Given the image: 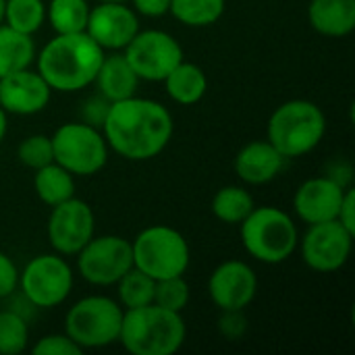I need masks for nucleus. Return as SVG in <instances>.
Instances as JSON below:
<instances>
[{"instance_id":"1","label":"nucleus","mask_w":355,"mask_h":355,"mask_svg":"<svg viewBox=\"0 0 355 355\" xmlns=\"http://www.w3.org/2000/svg\"><path fill=\"white\" fill-rule=\"evenodd\" d=\"M173 131L171 110L139 96L112 102L102 127L108 148L133 162L156 158L173 139Z\"/></svg>"},{"instance_id":"2","label":"nucleus","mask_w":355,"mask_h":355,"mask_svg":"<svg viewBox=\"0 0 355 355\" xmlns=\"http://www.w3.org/2000/svg\"><path fill=\"white\" fill-rule=\"evenodd\" d=\"M104 50L87 35V31L77 33H56L44 44L37 58V73L46 79L52 92H79L94 83Z\"/></svg>"},{"instance_id":"3","label":"nucleus","mask_w":355,"mask_h":355,"mask_svg":"<svg viewBox=\"0 0 355 355\" xmlns=\"http://www.w3.org/2000/svg\"><path fill=\"white\" fill-rule=\"evenodd\" d=\"M187 339V324L179 312L156 304L125 310L119 343L131 355H173Z\"/></svg>"},{"instance_id":"4","label":"nucleus","mask_w":355,"mask_h":355,"mask_svg":"<svg viewBox=\"0 0 355 355\" xmlns=\"http://www.w3.org/2000/svg\"><path fill=\"white\" fill-rule=\"evenodd\" d=\"M327 133L322 108L310 100H289L277 106L266 125V139L285 156L300 158L310 154Z\"/></svg>"},{"instance_id":"5","label":"nucleus","mask_w":355,"mask_h":355,"mask_svg":"<svg viewBox=\"0 0 355 355\" xmlns=\"http://www.w3.org/2000/svg\"><path fill=\"white\" fill-rule=\"evenodd\" d=\"M243 250L262 264L289 260L300 241L293 218L277 206H256L239 225Z\"/></svg>"},{"instance_id":"6","label":"nucleus","mask_w":355,"mask_h":355,"mask_svg":"<svg viewBox=\"0 0 355 355\" xmlns=\"http://www.w3.org/2000/svg\"><path fill=\"white\" fill-rule=\"evenodd\" d=\"M125 310L106 295H87L75 302L64 316V333L83 352L119 343Z\"/></svg>"},{"instance_id":"7","label":"nucleus","mask_w":355,"mask_h":355,"mask_svg":"<svg viewBox=\"0 0 355 355\" xmlns=\"http://www.w3.org/2000/svg\"><path fill=\"white\" fill-rule=\"evenodd\" d=\"M133 266L152 279H168L185 275L191 252L187 239L168 225H152L137 233L131 241Z\"/></svg>"},{"instance_id":"8","label":"nucleus","mask_w":355,"mask_h":355,"mask_svg":"<svg viewBox=\"0 0 355 355\" xmlns=\"http://www.w3.org/2000/svg\"><path fill=\"white\" fill-rule=\"evenodd\" d=\"M54 162L67 168L73 177H92L108 162V144L102 129L81 121L60 125L52 135Z\"/></svg>"},{"instance_id":"9","label":"nucleus","mask_w":355,"mask_h":355,"mask_svg":"<svg viewBox=\"0 0 355 355\" xmlns=\"http://www.w3.org/2000/svg\"><path fill=\"white\" fill-rule=\"evenodd\" d=\"M73 268L60 254H42L31 258L19 272L23 297L42 310H50L67 302L73 291Z\"/></svg>"},{"instance_id":"10","label":"nucleus","mask_w":355,"mask_h":355,"mask_svg":"<svg viewBox=\"0 0 355 355\" xmlns=\"http://www.w3.org/2000/svg\"><path fill=\"white\" fill-rule=\"evenodd\" d=\"M75 258L81 279L96 287L114 285L129 268H133L131 241L121 235H94Z\"/></svg>"},{"instance_id":"11","label":"nucleus","mask_w":355,"mask_h":355,"mask_svg":"<svg viewBox=\"0 0 355 355\" xmlns=\"http://www.w3.org/2000/svg\"><path fill=\"white\" fill-rule=\"evenodd\" d=\"M139 81H162L181 60L183 48L164 29H139L123 50Z\"/></svg>"},{"instance_id":"12","label":"nucleus","mask_w":355,"mask_h":355,"mask_svg":"<svg viewBox=\"0 0 355 355\" xmlns=\"http://www.w3.org/2000/svg\"><path fill=\"white\" fill-rule=\"evenodd\" d=\"M354 237L337 218L316 225H308L306 233L300 235L297 250L302 260L314 272H337L341 270L354 252Z\"/></svg>"},{"instance_id":"13","label":"nucleus","mask_w":355,"mask_h":355,"mask_svg":"<svg viewBox=\"0 0 355 355\" xmlns=\"http://www.w3.org/2000/svg\"><path fill=\"white\" fill-rule=\"evenodd\" d=\"M46 235L56 254L77 256L79 250L96 235V216L92 206L75 196L52 206Z\"/></svg>"},{"instance_id":"14","label":"nucleus","mask_w":355,"mask_h":355,"mask_svg":"<svg viewBox=\"0 0 355 355\" xmlns=\"http://www.w3.org/2000/svg\"><path fill=\"white\" fill-rule=\"evenodd\" d=\"M258 293V277L243 260L220 262L208 279V295L220 312H243Z\"/></svg>"},{"instance_id":"15","label":"nucleus","mask_w":355,"mask_h":355,"mask_svg":"<svg viewBox=\"0 0 355 355\" xmlns=\"http://www.w3.org/2000/svg\"><path fill=\"white\" fill-rule=\"evenodd\" d=\"M85 31L104 52H121L139 31V15L127 2H98L89 8Z\"/></svg>"},{"instance_id":"16","label":"nucleus","mask_w":355,"mask_h":355,"mask_svg":"<svg viewBox=\"0 0 355 355\" xmlns=\"http://www.w3.org/2000/svg\"><path fill=\"white\" fill-rule=\"evenodd\" d=\"M52 98V87L37 73L27 69L0 77V108L6 114L31 116L42 112Z\"/></svg>"},{"instance_id":"17","label":"nucleus","mask_w":355,"mask_h":355,"mask_svg":"<svg viewBox=\"0 0 355 355\" xmlns=\"http://www.w3.org/2000/svg\"><path fill=\"white\" fill-rule=\"evenodd\" d=\"M345 185L335 177H312L304 181L293 196V210L306 225L335 220L345 196Z\"/></svg>"},{"instance_id":"18","label":"nucleus","mask_w":355,"mask_h":355,"mask_svg":"<svg viewBox=\"0 0 355 355\" xmlns=\"http://www.w3.org/2000/svg\"><path fill=\"white\" fill-rule=\"evenodd\" d=\"M285 160L287 158L268 139H256L235 154L233 171L245 185H266L279 177Z\"/></svg>"},{"instance_id":"19","label":"nucleus","mask_w":355,"mask_h":355,"mask_svg":"<svg viewBox=\"0 0 355 355\" xmlns=\"http://www.w3.org/2000/svg\"><path fill=\"white\" fill-rule=\"evenodd\" d=\"M94 85L100 96H104L108 102H119L125 98H131L137 94L139 77L131 69L129 60L121 52H106L100 69L96 73Z\"/></svg>"},{"instance_id":"20","label":"nucleus","mask_w":355,"mask_h":355,"mask_svg":"<svg viewBox=\"0 0 355 355\" xmlns=\"http://www.w3.org/2000/svg\"><path fill=\"white\" fill-rule=\"evenodd\" d=\"M308 21L320 35L345 37L355 29V0H310Z\"/></svg>"},{"instance_id":"21","label":"nucleus","mask_w":355,"mask_h":355,"mask_svg":"<svg viewBox=\"0 0 355 355\" xmlns=\"http://www.w3.org/2000/svg\"><path fill=\"white\" fill-rule=\"evenodd\" d=\"M162 83L166 96L181 106L198 104L208 92V77L204 69L196 62H187L185 58L162 79Z\"/></svg>"},{"instance_id":"22","label":"nucleus","mask_w":355,"mask_h":355,"mask_svg":"<svg viewBox=\"0 0 355 355\" xmlns=\"http://www.w3.org/2000/svg\"><path fill=\"white\" fill-rule=\"evenodd\" d=\"M35 60V42L33 35L0 25V77H6L15 71L31 67Z\"/></svg>"},{"instance_id":"23","label":"nucleus","mask_w":355,"mask_h":355,"mask_svg":"<svg viewBox=\"0 0 355 355\" xmlns=\"http://www.w3.org/2000/svg\"><path fill=\"white\" fill-rule=\"evenodd\" d=\"M33 189L35 196L46 206H56L75 196V177L56 162H50L35 171L33 175Z\"/></svg>"},{"instance_id":"24","label":"nucleus","mask_w":355,"mask_h":355,"mask_svg":"<svg viewBox=\"0 0 355 355\" xmlns=\"http://www.w3.org/2000/svg\"><path fill=\"white\" fill-rule=\"evenodd\" d=\"M254 208V196L241 185H225L212 198V214L225 225L239 227Z\"/></svg>"},{"instance_id":"25","label":"nucleus","mask_w":355,"mask_h":355,"mask_svg":"<svg viewBox=\"0 0 355 355\" xmlns=\"http://www.w3.org/2000/svg\"><path fill=\"white\" fill-rule=\"evenodd\" d=\"M116 302L123 310H135L154 304L156 279L146 275L139 268H129L116 283Z\"/></svg>"},{"instance_id":"26","label":"nucleus","mask_w":355,"mask_h":355,"mask_svg":"<svg viewBox=\"0 0 355 355\" xmlns=\"http://www.w3.org/2000/svg\"><path fill=\"white\" fill-rule=\"evenodd\" d=\"M89 8L87 0H50L46 4V21L54 33L85 31Z\"/></svg>"},{"instance_id":"27","label":"nucleus","mask_w":355,"mask_h":355,"mask_svg":"<svg viewBox=\"0 0 355 355\" xmlns=\"http://www.w3.org/2000/svg\"><path fill=\"white\" fill-rule=\"evenodd\" d=\"M225 4V0H171L168 15L187 27H208L223 17Z\"/></svg>"},{"instance_id":"28","label":"nucleus","mask_w":355,"mask_h":355,"mask_svg":"<svg viewBox=\"0 0 355 355\" xmlns=\"http://www.w3.org/2000/svg\"><path fill=\"white\" fill-rule=\"evenodd\" d=\"M46 23L44 0H6L4 25L25 35H33Z\"/></svg>"},{"instance_id":"29","label":"nucleus","mask_w":355,"mask_h":355,"mask_svg":"<svg viewBox=\"0 0 355 355\" xmlns=\"http://www.w3.org/2000/svg\"><path fill=\"white\" fill-rule=\"evenodd\" d=\"M29 345L27 320L15 310L0 312V355L23 354Z\"/></svg>"},{"instance_id":"30","label":"nucleus","mask_w":355,"mask_h":355,"mask_svg":"<svg viewBox=\"0 0 355 355\" xmlns=\"http://www.w3.org/2000/svg\"><path fill=\"white\" fill-rule=\"evenodd\" d=\"M189 300H191V287L185 281V275L156 281V291H154V304L156 306L181 314L187 308Z\"/></svg>"},{"instance_id":"31","label":"nucleus","mask_w":355,"mask_h":355,"mask_svg":"<svg viewBox=\"0 0 355 355\" xmlns=\"http://www.w3.org/2000/svg\"><path fill=\"white\" fill-rule=\"evenodd\" d=\"M17 158L21 164H25L31 171H37L50 162H54V152H52V139L50 135L44 133H33L25 137L19 148H17Z\"/></svg>"},{"instance_id":"32","label":"nucleus","mask_w":355,"mask_h":355,"mask_svg":"<svg viewBox=\"0 0 355 355\" xmlns=\"http://www.w3.org/2000/svg\"><path fill=\"white\" fill-rule=\"evenodd\" d=\"M33 355H81L83 349L71 341V337L67 333H56V335H46L42 337L33 347Z\"/></svg>"},{"instance_id":"33","label":"nucleus","mask_w":355,"mask_h":355,"mask_svg":"<svg viewBox=\"0 0 355 355\" xmlns=\"http://www.w3.org/2000/svg\"><path fill=\"white\" fill-rule=\"evenodd\" d=\"M110 104L104 96H100L98 92L89 98H85L79 106V121L81 123H87L96 129H102L104 127V121L108 116V110H110Z\"/></svg>"},{"instance_id":"34","label":"nucleus","mask_w":355,"mask_h":355,"mask_svg":"<svg viewBox=\"0 0 355 355\" xmlns=\"http://www.w3.org/2000/svg\"><path fill=\"white\" fill-rule=\"evenodd\" d=\"M17 287H19V268L10 256L0 252V300L12 295Z\"/></svg>"},{"instance_id":"35","label":"nucleus","mask_w":355,"mask_h":355,"mask_svg":"<svg viewBox=\"0 0 355 355\" xmlns=\"http://www.w3.org/2000/svg\"><path fill=\"white\" fill-rule=\"evenodd\" d=\"M129 2L139 17H150V19L164 17L168 15L171 8V0H129Z\"/></svg>"},{"instance_id":"36","label":"nucleus","mask_w":355,"mask_h":355,"mask_svg":"<svg viewBox=\"0 0 355 355\" xmlns=\"http://www.w3.org/2000/svg\"><path fill=\"white\" fill-rule=\"evenodd\" d=\"M337 220H339L345 229H349L352 233H355V189L354 187H347V189H345V196H343V202H341V208H339Z\"/></svg>"},{"instance_id":"37","label":"nucleus","mask_w":355,"mask_h":355,"mask_svg":"<svg viewBox=\"0 0 355 355\" xmlns=\"http://www.w3.org/2000/svg\"><path fill=\"white\" fill-rule=\"evenodd\" d=\"M6 131H8V114L0 108V144L6 137Z\"/></svg>"},{"instance_id":"38","label":"nucleus","mask_w":355,"mask_h":355,"mask_svg":"<svg viewBox=\"0 0 355 355\" xmlns=\"http://www.w3.org/2000/svg\"><path fill=\"white\" fill-rule=\"evenodd\" d=\"M4 8H6V0H0V25L4 23Z\"/></svg>"},{"instance_id":"39","label":"nucleus","mask_w":355,"mask_h":355,"mask_svg":"<svg viewBox=\"0 0 355 355\" xmlns=\"http://www.w3.org/2000/svg\"><path fill=\"white\" fill-rule=\"evenodd\" d=\"M96 2H129V0H96Z\"/></svg>"}]
</instances>
